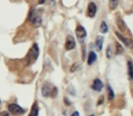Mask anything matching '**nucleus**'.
Here are the masks:
<instances>
[{
    "mask_svg": "<svg viewBox=\"0 0 133 116\" xmlns=\"http://www.w3.org/2000/svg\"><path fill=\"white\" fill-rule=\"evenodd\" d=\"M28 20L30 21V23L35 27H39L42 25V17H41V15L35 8L30 10L29 15H28Z\"/></svg>",
    "mask_w": 133,
    "mask_h": 116,
    "instance_id": "f257e3e1",
    "label": "nucleus"
},
{
    "mask_svg": "<svg viewBox=\"0 0 133 116\" xmlns=\"http://www.w3.org/2000/svg\"><path fill=\"white\" fill-rule=\"evenodd\" d=\"M39 55V47L37 45V43L32 45L31 49H30L29 53H28V59L29 61V64L31 63H34V62L37 60V58L38 57Z\"/></svg>",
    "mask_w": 133,
    "mask_h": 116,
    "instance_id": "f03ea898",
    "label": "nucleus"
},
{
    "mask_svg": "<svg viewBox=\"0 0 133 116\" xmlns=\"http://www.w3.org/2000/svg\"><path fill=\"white\" fill-rule=\"evenodd\" d=\"M8 111L11 112L13 115H21V114H24L26 110L23 109L22 107H20L17 103H10L8 105Z\"/></svg>",
    "mask_w": 133,
    "mask_h": 116,
    "instance_id": "7ed1b4c3",
    "label": "nucleus"
},
{
    "mask_svg": "<svg viewBox=\"0 0 133 116\" xmlns=\"http://www.w3.org/2000/svg\"><path fill=\"white\" fill-rule=\"evenodd\" d=\"M115 34H116L117 37H118L127 47L130 48V49H133V40H131L130 38H128L127 36H124L123 35H121V34L118 31L115 32Z\"/></svg>",
    "mask_w": 133,
    "mask_h": 116,
    "instance_id": "20e7f679",
    "label": "nucleus"
},
{
    "mask_svg": "<svg viewBox=\"0 0 133 116\" xmlns=\"http://www.w3.org/2000/svg\"><path fill=\"white\" fill-rule=\"evenodd\" d=\"M76 46V42L75 39L73 38L72 35H68L66 39V44H65V47H66V51H70V50L74 49Z\"/></svg>",
    "mask_w": 133,
    "mask_h": 116,
    "instance_id": "39448f33",
    "label": "nucleus"
},
{
    "mask_svg": "<svg viewBox=\"0 0 133 116\" xmlns=\"http://www.w3.org/2000/svg\"><path fill=\"white\" fill-rule=\"evenodd\" d=\"M75 33H76V35H77V37H78V39H79V40H82V39H84L87 36V31H86V29L84 28V26H80V25H78L76 27Z\"/></svg>",
    "mask_w": 133,
    "mask_h": 116,
    "instance_id": "423d86ee",
    "label": "nucleus"
},
{
    "mask_svg": "<svg viewBox=\"0 0 133 116\" xmlns=\"http://www.w3.org/2000/svg\"><path fill=\"white\" fill-rule=\"evenodd\" d=\"M91 89L96 92H100L103 89V83L99 78H96L93 80L92 83H91Z\"/></svg>",
    "mask_w": 133,
    "mask_h": 116,
    "instance_id": "0eeeda50",
    "label": "nucleus"
},
{
    "mask_svg": "<svg viewBox=\"0 0 133 116\" xmlns=\"http://www.w3.org/2000/svg\"><path fill=\"white\" fill-rule=\"evenodd\" d=\"M97 13V6L94 2H90L88 6L87 16L89 17H94Z\"/></svg>",
    "mask_w": 133,
    "mask_h": 116,
    "instance_id": "6e6552de",
    "label": "nucleus"
},
{
    "mask_svg": "<svg viewBox=\"0 0 133 116\" xmlns=\"http://www.w3.org/2000/svg\"><path fill=\"white\" fill-rule=\"evenodd\" d=\"M51 92L52 89L49 87V84L48 83H45L44 85L41 88V94L44 97H48V96L51 95Z\"/></svg>",
    "mask_w": 133,
    "mask_h": 116,
    "instance_id": "1a4fd4ad",
    "label": "nucleus"
},
{
    "mask_svg": "<svg viewBox=\"0 0 133 116\" xmlns=\"http://www.w3.org/2000/svg\"><path fill=\"white\" fill-rule=\"evenodd\" d=\"M103 42H104V36L102 35H98L95 41V46H96V49L98 52L101 51L102 47H103Z\"/></svg>",
    "mask_w": 133,
    "mask_h": 116,
    "instance_id": "9d476101",
    "label": "nucleus"
},
{
    "mask_svg": "<svg viewBox=\"0 0 133 116\" xmlns=\"http://www.w3.org/2000/svg\"><path fill=\"white\" fill-rule=\"evenodd\" d=\"M127 69H128V78L129 81L133 80V63L131 61H128L127 63Z\"/></svg>",
    "mask_w": 133,
    "mask_h": 116,
    "instance_id": "9b49d317",
    "label": "nucleus"
},
{
    "mask_svg": "<svg viewBox=\"0 0 133 116\" xmlns=\"http://www.w3.org/2000/svg\"><path fill=\"white\" fill-rule=\"evenodd\" d=\"M97 60V55L94 51H90L89 53V56H88V65H92L93 64L96 62Z\"/></svg>",
    "mask_w": 133,
    "mask_h": 116,
    "instance_id": "f8f14e48",
    "label": "nucleus"
},
{
    "mask_svg": "<svg viewBox=\"0 0 133 116\" xmlns=\"http://www.w3.org/2000/svg\"><path fill=\"white\" fill-rule=\"evenodd\" d=\"M38 112H39V107L37 105V103L35 102L33 103L31 107V111H30V113L28 116H38Z\"/></svg>",
    "mask_w": 133,
    "mask_h": 116,
    "instance_id": "ddd939ff",
    "label": "nucleus"
},
{
    "mask_svg": "<svg viewBox=\"0 0 133 116\" xmlns=\"http://www.w3.org/2000/svg\"><path fill=\"white\" fill-rule=\"evenodd\" d=\"M107 94H108V99H109V102H111L115 97L114 94V91L112 90L111 86L109 84H107Z\"/></svg>",
    "mask_w": 133,
    "mask_h": 116,
    "instance_id": "4468645a",
    "label": "nucleus"
},
{
    "mask_svg": "<svg viewBox=\"0 0 133 116\" xmlns=\"http://www.w3.org/2000/svg\"><path fill=\"white\" fill-rule=\"evenodd\" d=\"M99 31L101 32L102 34H106L109 31V26H108V24L106 23V21H101L100 23V27H99Z\"/></svg>",
    "mask_w": 133,
    "mask_h": 116,
    "instance_id": "2eb2a0df",
    "label": "nucleus"
},
{
    "mask_svg": "<svg viewBox=\"0 0 133 116\" xmlns=\"http://www.w3.org/2000/svg\"><path fill=\"white\" fill-rule=\"evenodd\" d=\"M118 0H109V9L110 10H115L118 7Z\"/></svg>",
    "mask_w": 133,
    "mask_h": 116,
    "instance_id": "dca6fc26",
    "label": "nucleus"
},
{
    "mask_svg": "<svg viewBox=\"0 0 133 116\" xmlns=\"http://www.w3.org/2000/svg\"><path fill=\"white\" fill-rule=\"evenodd\" d=\"M117 24H118V26L120 31H122V32L125 31V24H124V22L122 21V19L120 18V17L117 18Z\"/></svg>",
    "mask_w": 133,
    "mask_h": 116,
    "instance_id": "f3484780",
    "label": "nucleus"
},
{
    "mask_svg": "<svg viewBox=\"0 0 133 116\" xmlns=\"http://www.w3.org/2000/svg\"><path fill=\"white\" fill-rule=\"evenodd\" d=\"M115 44H115V45H116V53L117 55H122V53H124V49H123V47H122V45L118 42H116Z\"/></svg>",
    "mask_w": 133,
    "mask_h": 116,
    "instance_id": "a211bd4d",
    "label": "nucleus"
},
{
    "mask_svg": "<svg viewBox=\"0 0 133 116\" xmlns=\"http://www.w3.org/2000/svg\"><path fill=\"white\" fill-rule=\"evenodd\" d=\"M106 56H107L108 59H110L112 57V48H111V45L107 46V49H106Z\"/></svg>",
    "mask_w": 133,
    "mask_h": 116,
    "instance_id": "6ab92c4d",
    "label": "nucleus"
},
{
    "mask_svg": "<svg viewBox=\"0 0 133 116\" xmlns=\"http://www.w3.org/2000/svg\"><path fill=\"white\" fill-rule=\"evenodd\" d=\"M57 94V89L56 88V87H53V89H52V92H51V96L52 97H56Z\"/></svg>",
    "mask_w": 133,
    "mask_h": 116,
    "instance_id": "aec40b11",
    "label": "nucleus"
},
{
    "mask_svg": "<svg viewBox=\"0 0 133 116\" xmlns=\"http://www.w3.org/2000/svg\"><path fill=\"white\" fill-rule=\"evenodd\" d=\"M103 103H104V96H100L99 99H98V103H97V105L99 106V105H101Z\"/></svg>",
    "mask_w": 133,
    "mask_h": 116,
    "instance_id": "412c9836",
    "label": "nucleus"
},
{
    "mask_svg": "<svg viewBox=\"0 0 133 116\" xmlns=\"http://www.w3.org/2000/svg\"><path fill=\"white\" fill-rule=\"evenodd\" d=\"M0 116H9V113L8 112H0Z\"/></svg>",
    "mask_w": 133,
    "mask_h": 116,
    "instance_id": "4be33fe9",
    "label": "nucleus"
},
{
    "mask_svg": "<svg viewBox=\"0 0 133 116\" xmlns=\"http://www.w3.org/2000/svg\"><path fill=\"white\" fill-rule=\"evenodd\" d=\"M64 101H65V103H66V105H70L71 104L70 101H69V100H68L66 98H64Z\"/></svg>",
    "mask_w": 133,
    "mask_h": 116,
    "instance_id": "5701e85b",
    "label": "nucleus"
},
{
    "mask_svg": "<svg viewBox=\"0 0 133 116\" xmlns=\"http://www.w3.org/2000/svg\"><path fill=\"white\" fill-rule=\"evenodd\" d=\"M71 116H79V112H78V111H76V112H74L71 114Z\"/></svg>",
    "mask_w": 133,
    "mask_h": 116,
    "instance_id": "b1692460",
    "label": "nucleus"
},
{
    "mask_svg": "<svg viewBox=\"0 0 133 116\" xmlns=\"http://www.w3.org/2000/svg\"><path fill=\"white\" fill-rule=\"evenodd\" d=\"M45 2H46V0H38V4H39V5L44 4Z\"/></svg>",
    "mask_w": 133,
    "mask_h": 116,
    "instance_id": "393cba45",
    "label": "nucleus"
},
{
    "mask_svg": "<svg viewBox=\"0 0 133 116\" xmlns=\"http://www.w3.org/2000/svg\"><path fill=\"white\" fill-rule=\"evenodd\" d=\"M89 116H95L94 114H91V115H89Z\"/></svg>",
    "mask_w": 133,
    "mask_h": 116,
    "instance_id": "a878e982",
    "label": "nucleus"
},
{
    "mask_svg": "<svg viewBox=\"0 0 133 116\" xmlns=\"http://www.w3.org/2000/svg\"><path fill=\"white\" fill-rule=\"evenodd\" d=\"M0 103H1V102H0Z\"/></svg>",
    "mask_w": 133,
    "mask_h": 116,
    "instance_id": "bb28decb",
    "label": "nucleus"
}]
</instances>
